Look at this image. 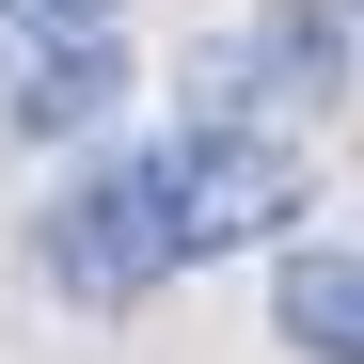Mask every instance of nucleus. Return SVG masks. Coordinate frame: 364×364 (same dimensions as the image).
Segmentation results:
<instances>
[{
    "mask_svg": "<svg viewBox=\"0 0 364 364\" xmlns=\"http://www.w3.org/2000/svg\"><path fill=\"white\" fill-rule=\"evenodd\" d=\"M32 254H48L64 301H143V285H174L191 254H174V174H159V143H111L80 191L32 222Z\"/></svg>",
    "mask_w": 364,
    "mask_h": 364,
    "instance_id": "nucleus-1",
    "label": "nucleus"
},
{
    "mask_svg": "<svg viewBox=\"0 0 364 364\" xmlns=\"http://www.w3.org/2000/svg\"><path fill=\"white\" fill-rule=\"evenodd\" d=\"M159 174H174V254H269V237L301 222V159L269 143V127H174L159 143Z\"/></svg>",
    "mask_w": 364,
    "mask_h": 364,
    "instance_id": "nucleus-2",
    "label": "nucleus"
},
{
    "mask_svg": "<svg viewBox=\"0 0 364 364\" xmlns=\"http://www.w3.org/2000/svg\"><path fill=\"white\" fill-rule=\"evenodd\" d=\"M111 95H127L111 32H0V159H48V143L111 127Z\"/></svg>",
    "mask_w": 364,
    "mask_h": 364,
    "instance_id": "nucleus-3",
    "label": "nucleus"
},
{
    "mask_svg": "<svg viewBox=\"0 0 364 364\" xmlns=\"http://www.w3.org/2000/svg\"><path fill=\"white\" fill-rule=\"evenodd\" d=\"M269 333L301 364H364V254H269Z\"/></svg>",
    "mask_w": 364,
    "mask_h": 364,
    "instance_id": "nucleus-4",
    "label": "nucleus"
},
{
    "mask_svg": "<svg viewBox=\"0 0 364 364\" xmlns=\"http://www.w3.org/2000/svg\"><path fill=\"white\" fill-rule=\"evenodd\" d=\"M127 0H0V32H111Z\"/></svg>",
    "mask_w": 364,
    "mask_h": 364,
    "instance_id": "nucleus-5",
    "label": "nucleus"
},
{
    "mask_svg": "<svg viewBox=\"0 0 364 364\" xmlns=\"http://www.w3.org/2000/svg\"><path fill=\"white\" fill-rule=\"evenodd\" d=\"M333 16H348V48H364V0H333Z\"/></svg>",
    "mask_w": 364,
    "mask_h": 364,
    "instance_id": "nucleus-6",
    "label": "nucleus"
}]
</instances>
